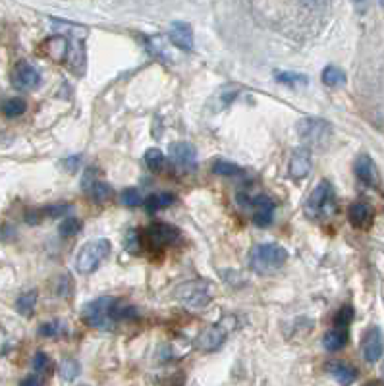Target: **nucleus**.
<instances>
[{
  "label": "nucleus",
  "mask_w": 384,
  "mask_h": 386,
  "mask_svg": "<svg viewBox=\"0 0 384 386\" xmlns=\"http://www.w3.org/2000/svg\"><path fill=\"white\" fill-rule=\"evenodd\" d=\"M353 2H355V4H363L365 0H353Z\"/></svg>",
  "instance_id": "obj_40"
},
{
  "label": "nucleus",
  "mask_w": 384,
  "mask_h": 386,
  "mask_svg": "<svg viewBox=\"0 0 384 386\" xmlns=\"http://www.w3.org/2000/svg\"><path fill=\"white\" fill-rule=\"evenodd\" d=\"M303 6H307V8L311 10H317V8H323L325 4H327V0H302Z\"/></svg>",
  "instance_id": "obj_38"
},
{
  "label": "nucleus",
  "mask_w": 384,
  "mask_h": 386,
  "mask_svg": "<svg viewBox=\"0 0 384 386\" xmlns=\"http://www.w3.org/2000/svg\"><path fill=\"white\" fill-rule=\"evenodd\" d=\"M82 186L83 191H85L93 201H97V203H107L108 199L112 198V188H110L108 184H105L103 180H98L97 176H95V170L85 172Z\"/></svg>",
  "instance_id": "obj_12"
},
{
  "label": "nucleus",
  "mask_w": 384,
  "mask_h": 386,
  "mask_svg": "<svg viewBox=\"0 0 384 386\" xmlns=\"http://www.w3.org/2000/svg\"><path fill=\"white\" fill-rule=\"evenodd\" d=\"M122 203L126 207H139L143 203V198H141V193H139V189L135 188H128L122 191Z\"/></svg>",
  "instance_id": "obj_32"
},
{
  "label": "nucleus",
  "mask_w": 384,
  "mask_h": 386,
  "mask_svg": "<svg viewBox=\"0 0 384 386\" xmlns=\"http://www.w3.org/2000/svg\"><path fill=\"white\" fill-rule=\"evenodd\" d=\"M378 4H381V6H383V8H384V0H378Z\"/></svg>",
  "instance_id": "obj_41"
},
{
  "label": "nucleus",
  "mask_w": 384,
  "mask_h": 386,
  "mask_svg": "<svg viewBox=\"0 0 384 386\" xmlns=\"http://www.w3.org/2000/svg\"><path fill=\"white\" fill-rule=\"evenodd\" d=\"M35 305H37V290H29V292H25V294L17 297L16 309L20 315H27L29 317L33 309H35Z\"/></svg>",
  "instance_id": "obj_23"
},
{
  "label": "nucleus",
  "mask_w": 384,
  "mask_h": 386,
  "mask_svg": "<svg viewBox=\"0 0 384 386\" xmlns=\"http://www.w3.org/2000/svg\"><path fill=\"white\" fill-rule=\"evenodd\" d=\"M344 82H346V74L338 66H327L323 70V83L328 87H340Z\"/></svg>",
  "instance_id": "obj_25"
},
{
  "label": "nucleus",
  "mask_w": 384,
  "mask_h": 386,
  "mask_svg": "<svg viewBox=\"0 0 384 386\" xmlns=\"http://www.w3.org/2000/svg\"><path fill=\"white\" fill-rule=\"evenodd\" d=\"M361 352H363V357L367 363H376L384 353V336L383 330L378 327H371V329L365 332L363 336V342H361Z\"/></svg>",
  "instance_id": "obj_8"
},
{
  "label": "nucleus",
  "mask_w": 384,
  "mask_h": 386,
  "mask_svg": "<svg viewBox=\"0 0 384 386\" xmlns=\"http://www.w3.org/2000/svg\"><path fill=\"white\" fill-rule=\"evenodd\" d=\"M64 165L68 170H77V166L82 165V156H70V158H66Z\"/></svg>",
  "instance_id": "obj_37"
},
{
  "label": "nucleus",
  "mask_w": 384,
  "mask_h": 386,
  "mask_svg": "<svg viewBox=\"0 0 384 386\" xmlns=\"http://www.w3.org/2000/svg\"><path fill=\"white\" fill-rule=\"evenodd\" d=\"M336 213V191L327 180L319 181L305 201V214L311 221H327Z\"/></svg>",
  "instance_id": "obj_2"
},
{
  "label": "nucleus",
  "mask_w": 384,
  "mask_h": 386,
  "mask_svg": "<svg viewBox=\"0 0 384 386\" xmlns=\"http://www.w3.org/2000/svg\"><path fill=\"white\" fill-rule=\"evenodd\" d=\"M126 249L130 253H139V249H141V238H139L138 230H130L126 234Z\"/></svg>",
  "instance_id": "obj_34"
},
{
  "label": "nucleus",
  "mask_w": 384,
  "mask_h": 386,
  "mask_svg": "<svg viewBox=\"0 0 384 386\" xmlns=\"http://www.w3.org/2000/svg\"><path fill=\"white\" fill-rule=\"evenodd\" d=\"M276 82L288 85V87H305L309 83V77L297 74V72H280V74H276Z\"/></svg>",
  "instance_id": "obj_24"
},
{
  "label": "nucleus",
  "mask_w": 384,
  "mask_h": 386,
  "mask_svg": "<svg viewBox=\"0 0 384 386\" xmlns=\"http://www.w3.org/2000/svg\"><path fill=\"white\" fill-rule=\"evenodd\" d=\"M174 201H176V198H174L172 193H153V195L147 198V201H145V209H147V213H156V211H161V209L170 207Z\"/></svg>",
  "instance_id": "obj_21"
},
{
  "label": "nucleus",
  "mask_w": 384,
  "mask_h": 386,
  "mask_svg": "<svg viewBox=\"0 0 384 386\" xmlns=\"http://www.w3.org/2000/svg\"><path fill=\"white\" fill-rule=\"evenodd\" d=\"M288 261V251L278 244H259L249 255V267L259 274L280 271Z\"/></svg>",
  "instance_id": "obj_3"
},
{
  "label": "nucleus",
  "mask_w": 384,
  "mask_h": 386,
  "mask_svg": "<svg viewBox=\"0 0 384 386\" xmlns=\"http://www.w3.org/2000/svg\"><path fill=\"white\" fill-rule=\"evenodd\" d=\"M328 373L332 375V377L340 383L342 386H350L355 383V378H357V371L350 367L348 363L342 362H330L327 365Z\"/></svg>",
  "instance_id": "obj_18"
},
{
  "label": "nucleus",
  "mask_w": 384,
  "mask_h": 386,
  "mask_svg": "<svg viewBox=\"0 0 384 386\" xmlns=\"http://www.w3.org/2000/svg\"><path fill=\"white\" fill-rule=\"evenodd\" d=\"M170 158L174 165L178 166L180 170L191 172L197 166V153L195 147L188 143V141H178L170 145Z\"/></svg>",
  "instance_id": "obj_9"
},
{
  "label": "nucleus",
  "mask_w": 384,
  "mask_h": 386,
  "mask_svg": "<svg viewBox=\"0 0 384 386\" xmlns=\"http://www.w3.org/2000/svg\"><path fill=\"white\" fill-rule=\"evenodd\" d=\"M226 338H228V329L224 327V322H221L205 329L195 340V346L203 352H216L226 342Z\"/></svg>",
  "instance_id": "obj_10"
},
{
  "label": "nucleus",
  "mask_w": 384,
  "mask_h": 386,
  "mask_svg": "<svg viewBox=\"0 0 384 386\" xmlns=\"http://www.w3.org/2000/svg\"><path fill=\"white\" fill-rule=\"evenodd\" d=\"M313 163H311V153L307 147L295 149L292 156H290V165H288V172L294 180H302L305 176H309Z\"/></svg>",
  "instance_id": "obj_13"
},
{
  "label": "nucleus",
  "mask_w": 384,
  "mask_h": 386,
  "mask_svg": "<svg viewBox=\"0 0 384 386\" xmlns=\"http://www.w3.org/2000/svg\"><path fill=\"white\" fill-rule=\"evenodd\" d=\"M80 373H82V365L75 362V359H72V357H68V359L60 363V377L68 380V383L80 377Z\"/></svg>",
  "instance_id": "obj_27"
},
{
  "label": "nucleus",
  "mask_w": 384,
  "mask_h": 386,
  "mask_svg": "<svg viewBox=\"0 0 384 386\" xmlns=\"http://www.w3.org/2000/svg\"><path fill=\"white\" fill-rule=\"evenodd\" d=\"M213 290L209 286V282L205 280H193L186 282L178 288V299L189 309H201L213 299Z\"/></svg>",
  "instance_id": "obj_6"
},
{
  "label": "nucleus",
  "mask_w": 384,
  "mask_h": 386,
  "mask_svg": "<svg viewBox=\"0 0 384 386\" xmlns=\"http://www.w3.org/2000/svg\"><path fill=\"white\" fill-rule=\"evenodd\" d=\"M110 253V242L105 238L91 239L80 249L77 259H75V269L80 274H91L98 269Z\"/></svg>",
  "instance_id": "obj_4"
},
{
  "label": "nucleus",
  "mask_w": 384,
  "mask_h": 386,
  "mask_svg": "<svg viewBox=\"0 0 384 386\" xmlns=\"http://www.w3.org/2000/svg\"><path fill=\"white\" fill-rule=\"evenodd\" d=\"M363 386H384L383 380H378V378H375V380H369V383H365Z\"/></svg>",
  "instance_id": "obj_39"
},
{
  "label": "nucleus",
  "mask_w": 384,
  "mask_h": 386,
  "mask_svg": "<svg viewBox=\"0 0 384 386\" xmlns=\"http://www.w3.org/2000/svg\"><path fill=\"white\" fill-rule=\"evenodd\" d=\"M168 37L174 47H178L180 50H193V29L191 25L186 22H174L168 31Z\"/></svg>",
  "instance_id": "obj_15"
},
{
  "label": "nucleus",
  "mask_w": 384,
  "mask_h": 386,
  "mask_svg": "<svg viewBox=\"0 0 384 386\" xmlns=\"http://www.w3.org/2000/svg\"><path fill=\"white\" fill-rule=\"evenodd\" d=\"M348 218L355 228H369L373 222V209L367 201H355L348 211Z\"/></svg>",
  "instance_id": "obj_17"
},
{
  "label": "nucleus",
  "mask_w": 384,
  "mask_h": 386,
  "mask_svg": "<svg viewBox=\"0 0 384 386\" xmlns=\"http://www.w3.org/2000/svg\"><path fill=\"white\" fill-rule=\"evenodd\" d=\"M20 386H43V378L39 375H29L20 383Z\"/></svg>",
  "instance_id": "obj_36"
},
{
  "label": "nucleus",
  "mask_w": 384,
  "mask_h": 386,
  "mask_svg": "<svg viewBox=\"0 0 384 386\" xmlns=\"http://www.w3.org/2000/svg\"><path fill=\"white\" fill-rule=\"evenodd\" d=\"M131 317H133V309L126 307L116 297L110 296L97 297L87 305H83L82 309L83 322L98 330L115 329L116 320L131 319Z\"/></svg>",
  "instance_id": "obj_1"
},
{
  "label": "nucleus",
  "mask_w": 384,
  "mask_h": 386,
  "mask_svg": "<svg viewBox=\"0 0 384 386\" xmlns=\"http://www.w3.org/2000/svg\"><path fill=\"white\" fill-rule=\"evenodd\" d=\"M0 110H2V114L6 116V118H17V116H22L27 110V103L22 97H10V99L2 101Z\"/></svg>",
  "instance_id": "obj_20"
},
{
  "label": "nucleus",
  "mask_w": 384,
  "mask_h": 386,
  "mask_svg": "<svg viewBox=\"0 0 384 386\" xmlns=\"http://www.w3.org/2000/svg\"><path fill=\"white\" fill-rule=\"evenodd\" d=\"M45 49L50 54V58L54 60H62V58L68 54V43H66L64 37H50L49 41L45 43Z\"/></svg>",
  "instance_id": "obj_22"
},
{
  "label": "nucleus",
  "mask_w": 384,
  "mask_h": 386,
  "mask_svg": "<svg viewBox=\"0 0 384 386\" xmlns=\"http://www.w3.org/2000/svg\"><path fill=\"white\" fill-rule=\"evenodd\" d=\"M348 340H350V332L348 329H342V327H334V329H330L323 338V344L327 348L328 352H338V350H342L344 346L348 344Z\"/></svg>",
  "instance_id": "obj_19"
},
{
  "label": "nucleus",
  "mask_w": 384,
  "mask_h": 386,
  "mask_svg": "<svg viewBox=\"0 0 384 386\" xmlns=\"http://www.w3.org/2000/svg\"><path fill=\"white\" fill-rule=\"evenodd\" d=\"M70 211L68 203H54V205H47L43 211H37V216H47V218H57V216H64Z\"/></svg>",
  "instance_id": "obj_29"
},
{
  "label": "nucleus",
  "mask_w": 384,
  "mask_h": 386,
  "mask_svg": "<svg viewBox=\"0 0 384 386\" xmlns=\"http://www.w3.org/2000/svg\"><path fill=\"white\" fill-rule=\"evenodd\" d=\"M33 369L37 371V373H47L50 369L49 355L43 352L35 353V357H33Z\"/></svg>",
  "instance_id": "obj_33"
},
{
  "label": "nucleus",
  "mask_w": 384,
  "mask_h": 386,
  "mask_svg": "<svg viewBox=\"0 0 384 386\" xmlns=\"http://www.w3.org/2000/svg\"><path fill=\"white\" fill-rule=\"evenodd\" d=\"M355 174L365 186L369 188H378L381 184V176H378V168H376L375 161L369 155H360L355 161Z\"/></svg>",
  "instance_id": "obj_14"
},
{
  "label": "nucleus",
  "mask_w": 384,
  "mask_h": 386,
  "mask_svg": "<svg viewBox=\"0 0 384 386\" xmlns=\"http://www.w3.org/2000/svg\"><path fill=\"white\" fill-rule=\"evenodd\" d=\"M82 226L83 224L80 218H75V216H66L64 221L60 222L58 232H60L62 238H72V236H77V234L82 232Z\"/></svg>",
  "instance_id": "obj_26"
},
{
  "label": "nucleus",
  "mask_w": 384,
  "mask_h": 386,
  "mask_svg": "<svg viewBox=\"0 0 384 386\" xmlns=\"http://www.w3.org/2000/svg\"><path fill=\"white\" fill-rule=\"evenodd\" d=\"M297 133L307 147H327L332 140V126L323 118H303L297 124Z\"/></svg>",
  "instance_id": "obj_5"
},
{
  "label": "nucleus",
  "mask_w": 384,
  "mask_h": 386,
  "mask_svg": "<svg viewBox=\"0 0 384 386\" xmlns=\"http://www.w3.org/2000/svg\"><path fill=\"white\" fill-rule=\"evenodd\" d=\"M352 320H353V307H350V305H344L342 309H338V313H336L334 327H342V329H348Z\"/></svg>",
  "instance_id": "obj_31"
},
{
  "label": "nucleus",
  "mask_w": 384,
  "mask_h": 386,
  "mask_svg": "<svg viewBox=\"0 0 384 386\" xmlns=\"http://www.w3.org/2000/svg\"><path fill=\"white\" fill-rule=\"evenodd\" d=\"M274 214V201L267 195L253 199V224L259 228H267L272 224Z\"/></svg>",
  "instance_id": "obj_16"
},
{
  "label": "nucleus",
  "mask_w": 384,
  "mask_h": 386,
  "mask_svg": "<svg viewBox=\"0 0 384 386\" xmlns=\"http://www.w3.org/2000/svg\"><path fill=\"white\" fill-rule=\"evenodd\" d=\"M145 165L151 172H161L164 168V155L158 149H149L145 153Z\"/></svg>",
  "instance_id": "obj_28"
},
{
  "label": "nucleus",
  "mask_w": 384,
  "mask_h": 386,
  "mask_svg": "<svg viewBox=\"0 0 384 386\" xmlns=\"http://www.w3.org/2000/svg\"><path fill=\"white\" fill-rule=\"evenodd\" d=\"M213 170L214 174H219V176H237V174H242L239 166L234 165V163H228V161H222V158H219V161L214 163Z\"/></svg>",
  "instance_id": "obj_30"
},
{
  "label": "nucleus",
  "mask_w": 384,
  "mask_h": 386,
  "mask_svg": "<svg viewBox=\"0 0 384 386\" xmlns=\"http://www.w3.org/2000/svg\"><path fill=\"white\" fill-rule=\"evenodd\" d=\"M147 238L155 247H168L178 244L182 239V234L176 226L158 222V224H153V226L149 228Z\"/></svg>",
  "instance_id": "obj_11"
},
{
  "label": "nucleus",
  "mask_w": 384,
  "mask_h": 386,
  "mask_svg": "<svg viewBox=\"0 0 384 386\" xmlns=\"http://www.w3.org/2000/svg\"><path fill=\"white\" fill-rule=\"evenodd\" d=\"M10 80H12V85H14L17 91H33L39 87V83H41V74H39L37 68L31 66L29 62L22 60V62H17L16 66L12 68Z\"/></svg>",
  "instance_id": "obj_7"
},
{
  "label": "nucleus",
  "mask_w": 384,
  "mask_h": 386,
  "mask_svg": "<svg viewBox=\"0 0 384 386\" xmlns=\"http://www.w3.org/2000/svg\"><path fill=\"white\" fill-rule=\"evenodd\" d=\"M58 327H60V325H58L57 320H52V322H45L41 329H39V334H41V336H47V338L57 336L58 332H60V329H58Z\"/></svg>",
  "instance_id": "obj_35"
}]
</instances>
